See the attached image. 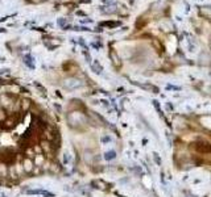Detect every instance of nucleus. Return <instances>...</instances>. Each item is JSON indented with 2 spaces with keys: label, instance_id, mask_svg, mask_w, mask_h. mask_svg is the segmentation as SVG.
Returning a JSON list of instances; mask_svg holds the SVG:
<instances>
[{
  "label": "nucleus",
  "instance_id": "nucleus-7",
  "mask_svg": "<svg viewBox=\"0 0 211 197\" xmlns=\"http://www.w3.org/2000/svg\"><path fill=\"white\" fill-rule=\"evenodd\" d=\"M111 59H112V62H114V64L116 67L120 66V59H119V57L116 55V53L115 51H111Z\"/></svg>",
  "mask_w": 211,
  "mask_h": 197
},
{
  "label": "nucleus",
  "instance_id": "nucleus-4",
  "mask_svg": "<svg viewBox=\"0 0 211 197\" xmlns=\"http://www.w3.org/2000/svg\"><path fill=\"white\" fill-rule=\"evenodd\" d=\"M115 158H116V151L109 150V151H106V153H104V159L107 160V162H109V160H114Z\"/></svg>",
  "mask_w": 211,
  "mask_h": 197
},
{
  "label": "nucleus",
  "instance_id": "nucleus-12",
  "mask_svg": "<svg viewBox=\"0 0 211 197\" xmlns=\"http://www.w3.org/2000/svg\"><path fill=\"white\" fill-rule=\"evenodd\" d=\"M69 162H70V156H69V154H65V156H63V163H65V164H67Z\"/></svg>",
  "mask_w": 211,
  "mask_h": 197
},
{
  "label": "nucleus",
  "instance_id": "nucleus-5",
  "mask_svg": "<svg viewBox=\"0 0 211 197\" xmlns=\"http://www.w3.org/2000/svg\"><path fill=\"white\" fill-rule=\"evenodd\" d=\"M70 83H66L65 84V87H66L67 89H74V88H78V87L81 86V83L78 80H69Z\"/></svg>",
  "mask_w": 211,
  "mask_h": 197
},
{
  "label": "nucleus",
  "instance_id": "nucleus-10",
  "mask_svg": "<svg viewBox=\"0 0 211 197\" xmlns=\"http://www.w3.org/2000/svg\"><path fill=\"white\" fill-rule=\"evenodd\" d=\"M84 160H86L87 163H91V160H92V155L90 153H86L84 154Z\"/></svg>",
  "mask_w": 211,
  "mask_h": 197
},
{
  "label": "nucleus",
  "instance_id": "nucleus-9",
  "mask_svg": "<svg viewBox=\"0 0 211 197\" xmlns=\"http://www.w3.org/2000/svg\"><path fill=\"white\" fill-rule=\"evenodd\" d=\"M29 106H30V103H29L28 100H24V101H22V105H21L22 111H28V109H29Z\"/></svg>",
  "mask_w": 211,
  "mask_h": 197
},
{
  "label": "nucleus",
  "instance_id": "nucleus-13",
  "mask_svg": "<svg viewBox=\"0 0 211 197\" xmlns=\"http://www.w3.org/2000/svg\"><path fill=\"white\" fill-rule=\"evenodd\" d=\"M111 141H112V139H111V138H109V137H107V136L102 138V142H103V143H107V142H111Z\"/></svg>",
  "mask_w": 211,
  "mask_h": 197
},
{
  "label": "nucleus",
  "instance_id": "nucleus-3",
  "mask_svg": "<svg viewBox=\"0 0 211 197\" xmlns=\"http://www.w3.org/2000/svg\"><path fill=\"white\" fill-rule=\"evenodd\" d=\"M195 150L207 153V151H211V146L209 143H195Z\"/></svg>",
  "mask_w": 211,
  "mask_h": 197
},
{
  "label": "nucleus",
  "instance_id": "nucleus-2",
  "mask_svg": "<svg viewBox=\"0 0 211 197\" xmlns=\"http://www.w3.org/2000/svg\"><path fill=\"white\" fill-rule=\"evenodd\" d=\"M22 168H24L25 172H30L33 170V160L32 158H25L24 162H22Z\"/></svg>",
  "mask_w": 211,
  "mask_h": 197
},
{
  "label": "nucleus",
  "instance_id": "nucleus-8",
  "mask_svg": "<svg viewBox=\"0 0 211 197\" xmlns=\"http://www.w3.org/2000/svg\"><path fill=\"white\" fill-rule=\"evenodd\" d=\"M92 70H94L96 74H100V72H102V67L99 66V63H98V62H95V63L92 64Z\"/></svg>",
  "mask_w": 211,
  "mask_h": 197
},
{
  "label": "nucleus",
  "instance_id": "nucleus-1",
  "mask_svg": "<svg viewBox=\"0 0 211 197\" xmlns=\"http://www.w3.org/2000/svg\"><path fill=\"white\" fill-rule=\"evenodd\" d=\"M28 195H41V196H45V197H54V193L52 192H48L45 189H29L27 191Z\"/></svg>",
  "mask_w": 211,
  "mask_h": 197
},
{
  "label": "nucleus",
  "instance_id": "nucleus-11",
  "mask_svg": "<svg viewBox=\"0 0 211 197\" xmlns=\"http://www.w3.org/2000/svg\"><path fill=\"white\" fill-rule=\"evenodd\" d=\"M153 159L156 160V163H157V164H158V166L161 164V158L158 156V154H157V153H154V154H153Z\"/></svg>",
  "mask_w": 211,
  "mask_h": 197
},
{
  "label": "nucleus",
  "instance_id": "nucleus-14",
  "mask_svg": "<svg viewBox=\"0 0 211 197\" xmlns=\"http://www.w3.org/2000/svg\"><path fill=\"white\" fill-rule=\"evenodd\" d=\"M3 120H5V112L0 109V121H3Z\"/></svg>",
  "mask_w": 211,
  "mask_h": 197
},
{
  "label": "nucleus",
  "instance_id": "nucleus-6",
  "mask_svg": "<svg viewBox=\"0 0 211 197\" xmlns=\"http://www.w3.org/2000/svg\"><path fill=\"white\" fill-rule=\"evenodd\" d=\"M92 185H98V189H102V191H104V189H107V184L104 181H102V180H94L92 181Z\"/></svg>",
  "mask_w": 211,
  "mask_h": 197
}]
</instances>
